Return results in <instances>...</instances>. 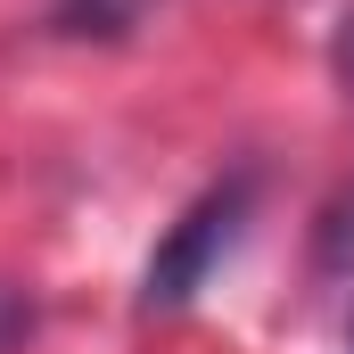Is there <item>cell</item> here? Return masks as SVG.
Segmentation results:
<instances>
[{"instance_id":"obj_6","label":"cell","mask_w":354,"mask_h":354,"mask_svg":"<svg viewBox=\"0 0 354 354\" xmlns=\"http://www.w3.org/2000/svg\"><path fill=\"white\" fill-rule=\"evenodd\" d=\"M346 346H354V322H346Z\"/></svg>"},{"instance_id":"obj_3","label":"cell","mask_w":354,"mask_h":354,"mask_svg":"<svg viewBox=\"0 0 354 354\" xmlns=\"http://www.w3.org/2000/svg\"><path fill=\"white\" fill-rule=\"evenodd\" d=\"M313 264H322V280H354V189L322 214V239H313Z\"/></svg>"},{"instance_id":"obj_5","label":"cell","mask_w":354,"mask_h":354,"mask_svg":"<svg viewBox=\"0 0 354 354\" xmlns=\"http://www.w3.org/2000/svg\"><path fill=\"white\" fill-rule=\"evenodd\" d=\"M330 75H338V91L354 99V17L338 25V33H330Z\"/></svg>"},{"instance_id":"obj_1","label":"cell","mask_w":354,"mask_h":354,"mask_svg":"<svg viewBox=\"0 0 354 354\" xmlns=\"http://www.w3.org/2000/svg\"><path fill=\"white\" fill-rule=\"evenodd\" d=\"M248 214H256V174H248V165L223 174V181H206L174 223H165L157 256H149V272H140V313H181V305L214 280V264L239 248Z\"/></svg>"},{"instance_id":"obj_2","label":"cell","mask_w":354,"mask_h":354,"mask_svg":"<svg viewBox=\"0 0 354 354\" xmlns=\"http://www.w3.org/2000/svg\"><path fill=\"white\" fill-rule=\"evenodd\" d=\"M140 8H149V0H58V8H50V33H66V41H91V33L115 41V33L140 25Z\"/></svg>"},{"instance_id":"obj_4","label":"cell","mask_w":354,"mask_h":354,"mask_svg":"<svg viewBox=\"0 0 354 354\" xmlns=\"http://www.w3.org/2000/svg\"><path fill=\"white\" fill-rule=\"evenodd\" d=\"M25 338H33V297L0 280V354H25Z\"/></svg>"}]
</instances>
